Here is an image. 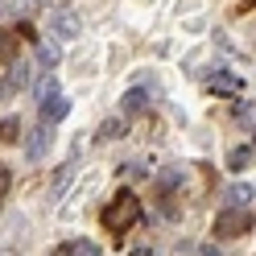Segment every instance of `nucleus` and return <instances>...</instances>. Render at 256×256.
I'll return each instance as SVG.
<instances>
[{"label":"nucleus","mask_w":256,"mask_h":256,"mask_svg":"<svg viewBox=\"0 0 256 256\" xmlns=\"http://www.w3.org/2000/svg\"><path fill=\"white\" fill-rule=\"evenodd\" d=\"M136 219H140V198L132 194V190H120V194L104 206V232H112V236L128 232Z\"/></svg>","instance_id":"f257e3e1"},{"label":"nucleus","mask_w":256,"mask_h":256,"mask_svg":"<svg viewBox=\"0 0 256 256\" xmlns=\"http://www.w3.org/2000/svg\"><path fill=\"white\" fill-rule=\"evenodd\" d=\"M244 232H252V211L228 206V211L215 215V236L219 240H236V236H244Z\"/></svg>","instance_id":"f03ea898"},{"label":"nucleus","mask_w":256,"mask_h":256,"mask_svg":"<svg viewBox=\"0 0 256 256\" xmlns=\"http://www.w3.org/2000/svg\"><path fill=\"white\" fill-rule=\"evenodd\" d=\"M50 34L58 42H74L78 34H83V17H78L74 8H54L50 12Z\"/></svg>","instance_id":"7ed1b4c3"},{"label":"nucleus","mask_w":256,"mask_h":256,"mask_svg":"<svg viewBox=\"0 0 256 256\" xmlns=\"http://www.w3.org/2000/svg\"><path fill=\"white\" fill-rule=\"evenodd\" d=\"M66 112H70V100H62V91H58V95H50V100H42V124L66 120Z\"/></svg>","instance_id":"20e7f679"},{"label":"nucleus","mask_w":256,"mask_h":256,"mask_svg":"<svg viewBox=\"0 0 256 256\" xmlns=\"http://www.w3.org/2000/svg\"><path fill=\"white\" fill-rule=\"evenodd\" d=\"M50 145H54L50 124H38V128H34V136H29V157H34V162H42V157L50 153Z\"/></svg>","instance_id":"39448f33"},{"label":"nucleus","mask_w":256,"mask_h":256,"mask_svg":"<svg viewBox=\"0 0 256 256\" xmlns=\"http://www.w3.org/2000/svg\"><path fill=\"white\" fill-rule=\"evenodd\" d=\"M252 166V140H248V145H236L232 153H228V170L232 174H244Z\"/></svg>","instance_id":"423d86ee"},{"label":"nucleus","mask_w":256,"mask_h":256,"mask_svg":"<svg viewBox=\"0 0 256 256\" xmlns=\"http://www.w3.org/2000/svg\"><path fill=\"white\" fill-rule=\"evenodd\" d=\"M38 62L46 66V74H50L58 62H62V50H58V42H38Z\"/></svg>","instance_id":"0eeeda50"},{"label":"nucleus","mask_w":256,"mask_h":256,"mask_svg":"<svg viewBox=\"0 0 256 256\" xmlns=\"http://www.w3.org/2000/svg\"><path fill=\"white\" fill-rule=\"evenodd\" d=\"M228 206H240V211H252V182H240L228 190Z\"/></svg>","instance_id":"6e6552de"},{"label":"nucleus","mask_w":256,"mask_h":256,"mask_svg":"<svg viewBox=\"0 0 256 256\" xmlns=\"http://www.w3.org/2000/svg\"><path fill=\"white\" fill-rule=\"evenodd\" d=\"M8 87H29V78H34V66H29V62H21V58H12L8 62Z\"/></svg>","instance_id":"1a4fd4ad"},{"label":"nucleus","mask_w":256,"mask_h":256,"mask_svg":"<svg viewBox=\"0 0 256 256\" xmlns=\"http://www.w3.org/2000/svg\"><path fill=\"white\" fill-rule=\"evenodd\" d=\"M12 58H17V34L12 29H0V66H8Z\"/></svg>","instance_id":"9d476101"},{"label":"nucleus","mask_w":256,"mask_h":256,"mask_svg":"<svg viewBox=\"0 0 256 256\" xmlns=\"http://www.w3.org/2000/svg\"><path fill=\"white\" fill-rule=\"evenodd\" d=\"M211 91L240 95V91H244V78H240V74H215V78H211Z\"/></svg>","instance_id":"9b49d317"},{"label":"nucleus","mask_w":256,"mask_h":256,"mask_svg":"<svg viewBox=\"0 0 256 256\" xmlns=\"http://www.w3.org/2000/svg\"><path fill=\"white\" fill-rule=\"evenodd\" d=\"M145 108H149V95L140 91V87H132V91L124 95V112H128V116H136V112H145Z\"/></svg>","instance_id":"f8f14e48"},{"label":"nucleus","mask_w":256,"mask_h":256,"mask_svg":"<svg viewBox=\"0 0 256 256\" xmlns=\"http://www.w3.org/2000/svg\"><path fill=\"white\" fill-rule=\"evenodd\" d=\"M21 136V120L17 116H8V120H0V145H12V140Z\"/></svg>","instance_id":"ddd939ff"},{"label":"nucleus","mask_w":256,"mask_h":256,"mask_svg":"<svg viewBox=\"0 0 256 256\" xmlns=\"http://www.w3.org/2000/svg\"><path fill=\"white\" fill-rule=\"evenodd\" d=\"M50 95H58V78H54V74H46L42 83H38V100H50Z\"/></svg>","instance_id":"4468645a"},{"label":"nucleus","mask_w":256,"mask_h":256,"mask_svg":"<svg viewBox=\"0 0 256 256\" xmlns=\"http://www.w3.org/2000/svg\"><path fill=\"white\" fill-rule=\"evenodd\" d=\"M66 182H70V166H62V170H58V178H54V186H50V198H58L62 190H66Z\"/></svg>","instance_id":"2eb2a0df"},{"label":"nucleus","mask_w":256,"mask_h":256,"mask_svg":"<svg viewBox=\"0 0 256 256\" xmlns=\"http://www.w3.org/2000/svg\"><path fill=\"white\" fill-rule=\"evenodd\" d=\"M70 256H100V248H95L91 240H74V244H70Z\"/></svg>","instance_id":"dca6fc26"},{"label":"nucleus","mask_w":256,"mask_h":256,"mask_svg":"<svg viewBox=\"0 0 256 256\" xmlns=\"http://www.w3.org/2000/svg\"><path fill=\"white\" fill-rule=\"evenodd\" d=\"M236 116H240V124L252 132V100H240V108H236Z\"/></svg>","instance_id":"f3484780"},{"label":"nucleus","mask_w":256,"mask_h":256,"mask_svg":"<svg viewBox=\"0 0 256 256\" xmlns=\"http://www.w3.org/2000/svg\"><path fill=\"white\" fill-rule=\"evenodd\" d=\"M104 136L112 140V136H124V120H108L104 124Z\"/></svg>","instance_id":"a211bd4d"},{"label":"nucleus","mask_w":256,"mask_h":256,"mask_svg":"<svg viewBox=\"0 0 256 256\" xmlns=\"http://www.w3.org/2000/svg\"><path fill=\"white\" fill-rule=\"evenodd\" d=\"M8 186H12V174H8V170H0V202H4V194H8Z\"/></svg>","instance_id":"6ab92c4d"},{"label":"nucleus","mask_w":256,"mask_h":256,"mask_svg":"<svg viewBox=\"0 0 256 256\" xmlns=\"http://www.w3.org/2000/svg\"><path fill=\"white\" fill-rule=\"evenodd\" d=\"M17 38H29V42H38V34H34V25H17Z\"/></svg>","instance_id":"aec40b11"},{"label":"nucleus","mask_w":256,"mask_h":256,"mask_svg":"<svg viewBox=\"0 0 256 256\" xmlns=\"http://www.w3.org/2000/svg\"><path fill=\"white\" fill-rule=\"evenodd\" d=\"M198 256H219V248H215V244H202V248H198Z\"/></svg>","instance_id":"412c9836"},{"label":"nucleus","mask_w":256,"mask_h":256,"mask_svg":"<svg viewBox=\"0 0 256 256\" xmlns=\"http://www.w3.org/2000/svg\"><path fill=\"white\" fill-rule=\"evenodd\" d=\"M50 256H70V244H62V248H54Z\"/></svg>","instance_id":"4be33fe9"},{"label":"nucleus","mask_w":256,"mask_h":256,"mask_svg":"<svg viewBox=\"0 0 256 256\" xmlns=\"http://www.w3.org/2000/svg\"><path fill=\"white\" fill-rule=\"evenodd\" d=\"M42 4V0H21V8H38Z\"/></svg>","instance_id":"5701e85b"},{"label":"nucleus","mask_w":256,"mask_h":256,"mask_svg":"<svg viewBox=\"0 0 256 256\" xmlns=\"http://www.w3.org/2000/svg\"><path fill=\"white\" fill-rule=\"evenodd\" d=\"M4 91H8V87H4V83H0V100H4Z\"/></svg>","instance_id":"b1692460"},{"label":"nucleus","mask_w":256,"mask_h":256,"mask_svg":"<svg viewBox=\"0 0 256 256\" xmlns=\"http://www.w3.org/2000/svg\"><path fill=\"white\" fill-rule=\"evenodd\" d=\"M0 256H17V252H8V248H4V252H0Z\"/></svg>","instance_id":"393cba45"}]
</instances>
